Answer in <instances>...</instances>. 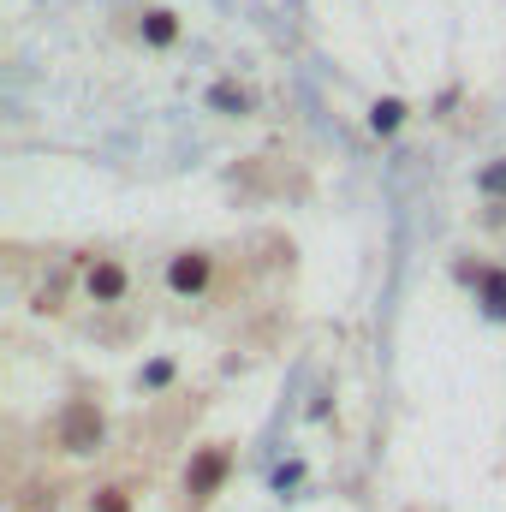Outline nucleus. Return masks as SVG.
I'll return each instance as SVG.
<instances>
[{
  "instance_id": "6e6552de",
  "label": "nucleus",
  "mask_w": 506,
  "mask_h": 512,
  "mask_svg": "<svg viewBox=\"0 0 506 512\" xmlns=\"http://www.w3.org/2000/svg\"><path fill=\"white\" fill-rule=\"evenodd\" d=\"M90 512H131V489H120V483H114V489H102V495L90 501Z\"/></svg>"
},
{
  "instance_id": "20e7f679",
  "label": "nucleus",
  "mask_w": 506,
  "mask_h": 512,
  "mask_svg": "<svg viewBox=\"0 0 506 512\" xmlns=\"http://www.w3.org/2000/svg\"><path fill=\"white\" fill-rule=\"evenodd\" d=\"M84 292L96 298V304H126L131 292V268L120 256H96L90 268H84Z\"/></svg>"
},
{
  "instance_id": "f03ea898",
  "label": "nucleus",
  "mask_w": 506,
  "mask_h": 512,
  "mask_svg": "<svg viewBox=\"0 0 506 512\" xmlns=\"http://www.w3.org/2000/svg\"><path fill=\"white\" fill-rule=\"evenodd\" d=\"M227 471H233V453H227V441H209V447H197V453H191V465H185V495H191V507H203L209 495H221Z\"/></svg>"
},
{
  "instance_id": "39448f33",
  "label": "nucleus",
  "mask_w": 506,
  "mask_h": 512,
  "mask_svg": "<svg viewBox=\"0 0 506 512\" xmlns=\"http://www.w3.org/2000/svg\"><path fill=\"white\" fill-rule=\"evenodd\" d=\"M137 36H143L149 48H173V42H179V12H167V6H149V12L137 18Z\"/></svg>"
},
{
  "instance_id": "f257e3e1",
  "label": "nucleus",
  "mask_w": 506,
  "mask_h": 512,
  "mask_svg": "<svg viewBox=\"0 0 506 512\" xmlns=\"http://www.w3.org/2000/svg\"><path fill=\"white\" fill-rule=\"evenodd\" d=\"M54 441H60V453H96V447L108 441L102 405H96V399H72V405L60 411V423H54Z\"/></svg>"
},
{
  "instance_id": "1a4fd4ad",
  "label": "nucleus",
  "mask_w": 506,
  "mask_h": 512,
  "mask_svg": "<svg viewBox=\"0 0 506 512\" xmlns=\"http://www.w3.org/2000/svg\"><path fill=\"white\" fill-rule=\"evenodd\" d=\"M209 102H215V108H233V114H245V108H251V96H245V90H233V84H221Z\"/></svg>"
},
{
  "instance_id": "423d86ee",
  "label": "nucleus",
  "mask_w": 506,
  "mask_h": 512,
  "mask_svg": "<svg viewBox=\"0 0 506 512\" xmlns=\"http://www.w3.org/2000/svg\"><path fill=\"white\" fill-rule=\"evenodd\" d=\"M477 304L495 322H506V268H477Z\"/></svg>"
},
{
  "instance_id": "0eeeda50",
  "label": "nucleus",
  "mask_w": 506,
  "mask_h": 512,
  "mask_svg": "<svg viewBox=\"0 0 506 512\" xmlns=\"http://www.w3.org/2000/svg\"><path fill=\"white\" fill-rule=\"evenodd\" d=\"M399 120H405V102H376L370 108V126L376 131H399Z\"/></svg>"
},
{
  "instance_id": "7ed1b4c3",
  "label": "nucleus",
  "mask_w": 506,
  "mask_h": 512,
  "mask_svg": "<svg viewBox=\"0 0 506 512\" xmlns=\"http://www.w3.org/2000/svg\"><path fill=\"white\" fill-rule=\"evenodd\" d=\"M215 280V256L209 251H173L167 256V292L173 298H203Z\"/></svg>"
}]
</instances>
